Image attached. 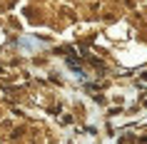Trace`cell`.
I'll return each mask as SVG.
<instances>
[]
</instances>
